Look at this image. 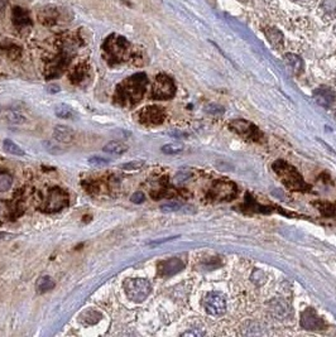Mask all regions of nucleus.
<instances>
[{
  "label": "nucleus",
  "instance_id": "1",
  "mask_svg": "<svg viewBox=\"0 0 336 337\" xmlns=\"http://www.w3.org/2000/svg\"><path fill=\"white\" fill-rule=\"evenodd\" d=\"M147 84H148V78L144 73H137V75L131 76L123 81L118 88L119 96L128 103H137L143 96Z\"/></svg>",
  "mask_w": 336,
  "mask_h": 337
},
{
  "label": "nucleus",
  "instance_id": "2",
  "mask_svg": "<svg viewBox=\"0 0 336 337\" xmlns=\"http://www.w3.org/2000/svg\"><path fill=\"white\" fill-rule=\"evenodd\" d=\"M273 171L278 176L280 181L292 191H306L308 190L307 183L303 181L302 176L296 171L291 164L284 160H277L273 164Z\"/></svg>",
  "mask_w": 336,
  "mask_h": 337
},
{
  "label": "nucleus",
  "instance_id": "3",
  "mask_svg": "<svg viewBox=\"0 0 336 337\" xmlns=\"http://www.w3.org/2000/svg\"><path fill=\"white\" fill-rule=\"evenodd\" d=\"M104 52L108 56L109 61H114V62H120L122 59L127 57L131 50V44L125 39L124 37L118 35H112L108 37L105 42H104Z\"/></svg>",
  "mask_w": 336,
  "mask_h": 337
},
{
  "label": "nucleus",
  "instance_id": "4",
  "mask_svg": "<svg viewBox=\"0 0 336 337\" xmlns=\"http://www.w3.org/2000/svg\"><path fill=\"white\" fill-rule=\"evenodd\" d=\"M124 290L129 300L140 303L147 300V297L149 296L152 285L147 279L131 278L124 282Z\"/></svg>",
  "mask_w": 336,
  "mask_h": 337
},
{
  "label": "nucleus",
  "instance_id": "5",
  "mask_svg": "<svg viewBox=\"0 0 336 337\" xmlns=\"http://www.w3.org/2000/svg\"><path fill=\"white\" fill-rule=\"evenodd\" d=\"M176 92L173 80L169 76L161 73L156 77V81L153 85V97L157 100H167L171 99Z\"/></svg>",
  "mask_w": 336,
  "mask_h": 337
},
{
  "label": "nucleus",
  "instance_id": "6",
  "mask_svg": "<svg viewBox=\"0 0 336 337\" xmlns=\"http://www.w3.org/2000/svg\"><path fill=\"white\" fill-rule=\"evenodd\" d=\"M204 307L206 312L212 317H220L226 311V301L225 297L219 292H210L204 298Z\"/></svg>",
  "mask_w": 336,
  "mask_h": 337
},
{
  "label": "nucleus",
  "instance_id": "7",
  "mask_svg": "<svg viewBox=\"0 0 336 337\" xmlns=\"http://www.w3.org/2000/svg\"><path fill=\"white\" fill-rule=\"evenodd\" d=\"M209 196L214 201H231L237 196V186L229 181H218L211 187Z\"/></svg>",
  "mask_w": 336,
  "mask_h": 337
},
{
  "label": "nucleus",
  "instance_id": "8",
  "mask_svg": "<svg viewBox=\"0 0 336 337\" xmlns=\"http://www.w3.org/2000/svg\"><path fill=\"white\" fill-rule=\"evenodd\" d=\"M230 128L240 137L245 138L248 141L258 142L261 138V133L254 124L246 122V120H235L230 124Z\"/></svg>",
  "mask_w": 336,
  "mask_h": 337
},
{
  "label": "nucleus",
  "instance_id": "9",
  "mask_svg": "<svg viewBox=\"0 0 336 337\" xmlns=\"http://www.w3.org/2000/svg\"><path fill=\"white\" fill-rule=\"evenodd\" d=\"M301 326L302 328L308 330V331H321L326 327L324 319H321L312 308H307L302 313Z\"/></svg>",
  "mask_w": 336,
  "mask_h": 337
},
{
  "label": "nucleus",
  "instance_id": "10",
  "mask_svg": "<svg viewBox=\"0 0 336 337\" xmlns=\"http://www.w3.org/2000/svg\"><path fill=\"white\" fill-rule=\"evenodd\" d=\"M140 120L149 125L161 124L165 120V111L157 106L146 107L140 112Z\"/></svg>",
  "mask_w": 336,
  "mask_h": 337
},
{
  "label": "nucleus",
  "instance_id": "11",
  "mask_svg": "<svg viewBox=\"0 0 336 337\" xmlns=\"http://www.w3.org/2000/svg\"><path fill=\"white\" fill-rule=\"evenodd\" d=\"M185 264L182 260L178 259V258H172V259H168L159 264V274L163 275V277H171V275L181 272Z\"/></svg>",
  "mask_w": 336,
  "mask_h": 337
},
{
  "label": "nucleus",
  "instance_id": "12",
  "mask_svg": "<svg viewBox=\"0 0 336 337\" xmlns=\"http://www.w3.org/2000/svg\"><path fill=\"white\" fill-rule=\"evenodd\" d=\"M59 13L56 8H52V6H48V8H44L41 12L38 13V19L41 20L42 24L44 25H53L58 22Z\"/></svg>",
  "mask_w": 336,
  "mask_h": 337
},
{
  "label": "nucleus",
  "instance_id": "13",
  "mask_svg": "<svg viewBox=\"0 0 336 337\" xmlns=\"http://www.w3.org/2000/svg\"><path fill=\"white\" fill-rule=\"evenodd\" d=\"M53 137L59 143L69 144L74 141L75 138V133L69 126H63V125H57L55 130H53Z\"/></svg>",
  "mask_w": 336,
  "mask_h": 337
},
{
  "label": "nucleus",
  "instance_id": "14",
  "mask_svg": "<svg viewBox=\"0 0 336 337\" xmlns=\"http://www.w3.org/2000/svg\"><path fill=\"white\" fill-rule=\"evenodd\" d=\"M12 20L17 27H27V25L32 24V19L29 13L25 9H23V8H19V6H16L13 9Z\"/></svg>",
  "mask_w": 336,
  "mask_h": 337
},
{
  "label": "nucleus",
  "instance_id": "15",
  "mask_svg": "<svg viewBox=\"0 0 336 337\" xmlns=\"http://www.w3.org/2000/svg\"><path fill=\"white\" fill-rule=\"evenodd\" d=\"M315 99L322 106H330L335 103L336 96L334 91H331L330 89H320L315 92Z\"/></svg>",
  "mask_w": 336,
  "mask_h": 337
},
{
  "label": "nucleus",
  "instance_id": "16",
  "mask_svg": "<svg viewBox=\"0 0 336 337\" xmlns=\"http://www.w3.org/2000/svg\"><path fill=\"white\" fill-rule=\"evenodd\" d=\"M103 150L108 154H112V156H122L128 150L127 144L122 143V142L112 141L109 142L108 144H105L103 148Z\"/></svg>",
  "mask_w": 336,
  "mask_h": 337
},
{
  "label": "nucleus",
  "instance_id": "17",
  "mask_svg": "<svg viewBox=\"0 0 336 337\" xmlns=\"http://www.w3.org/2000/svg\"><path fill=\"white\" fill-rule=\"evenodd\" d=\"M265 35H267L268 41L271 42V44L274 48H280L283 47V35L278 31L277 28H269L265 31Z\"/></svg>",
  "mask_w": 336,
  "mask_h": 337
},
{
  "label": "nucleus",
  "instance_id": "18",
  "mask_svg": "<svg viewBox=\"0 0 336 337\" xmlns=\"http://www.w3.org/2000/svg\"><path fill=\"white\" fill-rule=\"evenodd\" d=\"M284 59H286V62L288 63V66L293 70V72H295L296 75H299V73H301V72L303 71V61H302L301 57H299L297 54L287 53L286 56H284Z\"/></svg>",
  "mask_w": 336,
  "mask_h": 337
},
{
  "label": "nucleus",
  "instance_id": "19",
  "mask_svg": "<svg viewBox=\"0 0 336 337\" xmlns=\"http://www.w3.org/2000/svg\"><path fill=\"white\" fill-rule=\"evenodd\" d=\"M3 147L6 153L13 154V156H18V157L25 156L24 150L19 147L18 144H16L13 141H10V139H5V141H4Z\"/></svg>",
  "mask_w": 336,
  "mask_h": 337
},
{
  "label": "nucleus",
  "instance_id": "20",
  "mask_svg": "<svg viewBox=\"0 0 336 337\" xmlns=\"http://www.w3.org/2000/svg\"><path fill=\"white\" fill-rule=\"evenodd\" d=\"M55 284L56 283H55V281L51 277L44 275V277H42V278H39L37 281V290L39 293H46L48 290L53 289Z\"/></svg>",
  "mask_w": 336,
  "mask_h": 337
},
{
  "label": "nucleus",
  "instance_id": "21",
  "mask_svg": "<svg viewBox=\"0 0 336 337\" xmlns=\"http://www.w3.org/2000/svg\"><path fill=\"white\" fill-rule=\"evenodd\" d=\"M55 114H56V116H58V118L61 119L75 118V112L72 111V109H70V107L67 106V105H65V104H61V105L56 106V109H55Z\"/></svg>",
  "mask_w": 336,
  "mask_h": 337
},
{
  "label": "nucleus",
  "instance_id": "22",
  "mask_svg": "<svg viewBox=\"0 0 336 337\" xmlns=\"http://www.w3.org/2000/svg\"><path fill=\"white\" fill-rule=\"evenodd\" d=\"M5 118L12 124H22V123H24V116L19 111H16V110H8L5 112Z\"/></svg>",
  "mask_w": 336,
  "mask_h": 337
},
{
  "label": "nucleus",
  "instance_id": "23",
  "mask_svg": "<svg viewBox=\"0 0 336 337\" xmlns=\"http://www.w3.org/2000/svg\"><path fill=\"white\" fill-rule=\"evenodd\" d=\"M13 178L12 176L6 175V173H1L0 175V192H6L12 187Z\"/></svg>",
  "mask_w": 336,
  "mask_h": 337
},
{
  "label": "nucleus",
  "instance_id": "24",
  "mask_svg": "<svg viewBox=\"0 0 336 337\" xmlns=\"http://www.w3.org/2000/svg\"><path fill=\"white\" fill-rule=\"evenodd\" d=\"M317 207L318 210L321 211V213L325 216H331L334 213H335V209H334L333 205H330V203H317Z\"/></svg>",
  "mask_w": 336,
  "mask_h": 337
},
{
  "label": "nucleus",
  "instance_id": "25",
  "mask_svg": "<svg viewBox=\"0 0 336 337\" xmlns=\"http://www.w3.org/2000/svg\"><path fill=\"white\" fill-rule=\"evenodd\" d=\"M181 150H182V147L177 145V144H167V145H165V147L162 148V152L166 154L180 153Z\"/></svg>",
  "mask_w": 336,
  "mask_h": 337
},
{
  "label": "nucleus",
  "instance_id": "26",
  "mask_svg": "<svg viewBox=\"0 0 336 337\" xmlns=\"http://www.w3.org/2000/svg\"><path fill=\"white\" fill-rule=\"evenodd\" d=\"M89 163L93 164V166H106V164H109L110 160H106V158H103V157L95 156L89 158Z\"/></svg>",
  "mask_w": 336,
  "mask_h": 337
},
{
  "label": "nucleus",
  "instance_id": "27",
  "mask_svg": "<svg viewBox=\"0 0 336 337\" xmlns=\"http://www.w3.org/2000/svg\"><path fill=\"white\" fill-rule=\"evenodd\" d=\"M85 73H86V70L84 69V66H78V67H76L75 71H74V73H72V80H74V82H78L81 81L82 77L85 76Z\"/></svg>",
  "mask_w": 336,
  "mask_h": 337
},
{
  "label": "nucleus",
  "instance_id": "28",
  "mask_svg": "<svg viewBox=\"0 0 336 337\" xmlns=\"http://www.w3.org/2000/svg\"><path fill=\"white\" fill-rule=\"evenodd\" d=\"M180 209H181V205L176 202L166 203V205H163V206L161 207V210L165 211V213H174V211H178Z\"/></svg>",
  "mask_w": 336,
  "mask_h": 337
},
{
  "label": "nucleus",
  "instance_id": "29",
  "mask_svg": "<svg viewBox=\"0 0 336 337\" xmlns=\"http://www.w3.org/2000/svg\"><path fill=\"white\" fill-rule=\"evenodd\" d=\"M322 8H324L325 12L327 13L336 12V0H324Z\"/></svg>",
  "mask_w": 336,
  "mask_h": 337
},
{
  "label": "nucleus",
  "instance_id": "30",
  "mask_svg": "<svg viewBox=\"0 0 336 337\" xmlns=\"http://www.w3.org/2000/svg\"><path fill=\"white\" fill-rule=\"evenodd\" d=\"M44 144H46L44 147H46V149L48 150L50 153L58 154V153H62V152H63V150L61 149V148H59L58 145H55V144L50 143V142H46V143H44Z\"/></svg>",
  "mask_w": 336,
  "mask_h": 337
},
{
  "label": "nucleus",
  "instance_id": "31",
  "mask_svg": "<svg viewBox=\"0 0 336 337\" xmlns=\"http://www.w3.org/2000/svg\"><path fill=\"white\" fill-rule=\"evenodd\" d=\"M143 166V162H131V163H125L123 164V169H138Z\"/></svg>",
  "mask_w": 336,
  "mask_h": 337
},
{
  "label": "nucleus",
  "instance_id": "32",
  "mask_svg": "<svg viewBox=\"0 0 336 337\" xmlns=\"http://www.w3.org/2000/svg\"><path fill=\"white\" fill-rule=\"evenodd\" d=\"M131 201L134 203H142L144 201V195L142 194V192H135V194L131 197Z\"/></svg>",
  "mask_w": 336,
  "mask_h": 337
},
{
  "label": "nucleus",
  "instance_id": "33",
  "mask_svg": "<svg viewBox=\"0 0 336 337\" xmlns=\"http://www.w3.org/2000/svg\"><path fill=\"white\" fill-rule=\"evenodd\" d=\"M201 335H204V332L195 331V330H192V331H188V332H185V334H182V336H201Z\"/></svg>",
  "mask_w": 336,
  "mask_h": 337
}]
</instances>
